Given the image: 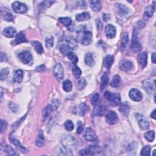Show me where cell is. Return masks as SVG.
<instances>
[{"mask_svg":"<svg viewBox=\"0 0 156 156\" xmlns=\"http://www.w3.org/2000/svg\"><path fill=\"white\" fill-rule=\"evenodd\" d=\"M44 141H45V138H44V135L43 134V131H41L40 132V134L39 135L38 138L36 140V145L39 146V147H41V146H42L43 145Z\"/></svg>","mask_w":156,"mask_h":156,"instance_id":"cell-34","label":"cell"},{"mask_svg":"<svg viewBox=\"0 0 156 156\" xmlns=\"http://www.w3.org/2000/svg\"><path fill=\"white\" fill-rule=\"evenodd\" d=\"M18 57H19L21 61L25 64H27L31 62L32 59H33V56H32L31 53L28 51H26V50L18 54Z\"/></svg>","mask_w":156,"mask_h":156,"instance_id":"cell-10","label":"cell"},{"mask_svg":"<svg viewBox=\"0 0 156 156\" xmlns=\"http://www.w3.org/2000/svg\"><path fill=\"white\" fill-rule=\"evenodd\" d=\"M151 60H152V62L153 63H155V61H156V59H155V53H154L152 55V57H151Z\"/></svg>","mask_w":156,"mask_h":156,"instance_id":"cell-56","label":"cell"},{"mask_svg":"<svg viewBox=\"0 0 156 156\" xmlns=\"http://www.w3.org/2000/svg\"><path fill=\"white\" fill-rule=\"evenodd\" d=\"M67 56L68 57V59H70V60L74 63V64H76L78 62V57H77L76 55L71 51L69 52L67 54Z\"/></svg>","mask_w":156,"mask_h":156,"instance_id":"cell-40","label":"cell"},{"mask_svg":"<svg viewBox=\"0 0 156 156\" xmlns=\"http://www.w3.org/2000/svg\"><path fill=\"white\" fill-rule=\"evenodd\" d=\"M23 78V72L21 70H17L13 75V81L17 83H20Z\"/></svg>","mask_w":156,"mask_h":156,"instance_id":"cell-19","label":"cell"},{"mask_svg":"<svg viewBox=\"0 0 156 156\" xmlns=\"http://www.w3.org/2000/svg\"><path fill=\"white\" fill-rule=\"evenodd\" d=\"M65 129L68 131H71L74 129V125L71 121L67 120L65 121V124H64Z\"/></svg>","mask_w":156,"mask_h":156,"instance_id":"cell-47","label":"cell"},{"mask_svg":"<svg viewBox=\"0 0 156 156\" xmlns=\"http://www.w3.org/2000/svg\"><path fill=\"white\" fill-rule=\"evenodd\" d=\"M71 49L68 47L67 45H63L61 46L60 48L61 51L63 54H68V53L70 52V50Z\"/></svg>","mask_w":156,"mask_h":156,"instance_id":"cell-51","label":"cell"},{"mask_svg":"<svg viewBox=\"0 0 156 156\" xmlns=\"http://www.w3.org/2000/svg\"><path fill=\"white\" fill-rule=\"evenodd\" d=\"M59 21H60L62 25L65 26H69L71 24V19L69 17H61L59 18Z\"/></svg>","mask_w":156,"mask_h":156,"instance_id":"cell-37","label":"cell"},{"mask_svg":"<svg viewBox=\"0 0 156 156\" xmlns=\"http://www.w3.org/2000/svg\"><path fill=\"white\" fill-rule=\"evenodd\" d=\"M155 150H154V151H153V156H155Z\"/></svg>","mask_w":156,"mask_h":156,"instance_id":"cell-57","label":"cell"},{"mask_svg":"<svg viewBox=\"0 0 156 156\" xmlns=\"http://www.w3.org/2000/svg\"><path fill=\"white\" fill-rule=\"evenodd\" d=\"M140 154L143 156H149L151 155V147L149 146H146L141 149Z\"/></svg>","mask_w":156,"mask_h":156,"instance_id":"cell-46","label":"cell"},{"mask_svg":"<svg viewBox=\"0 0 156 156\" xmlns=\"http://www.w3.org/2000/svg\"><path fill=\"white\" fill-rule=\"evenodd\" d=\"M87 110V105L85 103H82L79 105V115L81 116L84 115L85 112Z\"/></svg>","mask_w":156,"mask_h":156,"instance_id":"cell-50","label":"cell"},{"mask_svg":"<svg viewBox=\"0 0 156 156\" xmlns=\"http://www.w3.org/2000/svg\"><path fill=\"white\" fill-rule=\"evenodd\" d=\"M84 131V125L81 121H77V134H81Z\"/></svg>","mask_w":156,"mask_h":156,"instance_id":"cell-52","label":"cell"},{"mask_svg":"<svg viewBox=\"0 0 156 156\" xmlns=\"http://www.w3.org/2000/svg\"><path fill=\"white\" fill-rule=\"evenodd\" d=\"M54 46V39L52 36H48L46 39V47L47 48H51Z\"/></svg>","mask_w":156,"mask_h":156,"instance_id":"cell-42","label":"cell"},{"mask_svg":"<svg viewBox=\"0 0 156 156\" xmlns=\"http://www.w3.org/2000/svg\"><path fill=\"white\" fill-rule=\"evenodd\" d=\"M115 10L119 15L124 16L128 14L129 12V9L125 4L118 3L115 4Z\"/></svg>","mask_w":156,"mask_h":156,"instance_id":"cell-11","label":"cell"},{"mask_svg":"<svg viewBox=\"0 0 156 156\" xmlns=\"http://www.w3.org/2000/svg\"><path fill=\"white\" fill-rule=\"evenodd\" d=\"M53 73L55 77L59 81H61L63 79L64 77V71L63 67L60 63H56V65L54 66Z\"/></svg>","mask_w":156,"mask_h":156,"instance_id":"cell-7","label":"cell"},{"mask_svg":"<svg viewBox=\"0 0 156 156\" xmlns=\"http://www.w3.org/2000/svg\"><path fill=\"white\" fill-rule=\"evenodd\" d=\"M84 139L88 141L93 142L97 140V137H96V133L92 128L88 127L85 129V131L84 134Z\"/></svg>","mask_w":156,"mask_h":156,"instance_id":"cell-8","label":"cell"},{"mask_svg":"<svg viewBox=\"0 0 156 156\" xmlns=\"http://www.w3.org/2000/svg\"><path fill=\"white\" fill-rule=\"evenodd\" d=\"M72 71L73 75H74L76 77H79L81 75V70L80 68L76 65H74L72 68Z\"/></svg>","mask_w":156,"mask_h":156,"instance_id":"cell-49","label":"cell"},{"mask_svg":"<svg viewBox=\"0 0 156 156\" xmlns=\"http://www.w3.org/2000/svg\"><path fill=\"white\" fill-rule=\"evenodd\" d=\"M106 121L110 125H115L118 121L117 114L114 111H109L106 115Z\"/></svg>","mask_w":156,"mask_h":156,"instance_id":"cell-14","label":"cell"},{"mask_svg":"<svg viewBox=\"0 0 156 156\" xmlns=\"http://www.w3.org/2000/svg\"><path fill=\"white\" fill-rule=\"evenodd\" d=\"M2 15L4 18V19L7 21H12L13 20V17L12 13L9 12L8 9H6L5 8V10L1 11Z\"/></svg>","mask_w":156,"mask_h":156,"instance_id":"cell-29","label":"cell"},{"mask_svg":"<svg viewBox=\"0 0 156 156\" xmlns=\"http://www.w3.org/2000/svg\"><path fill=\"white\" fill-rule=\"evenodd\" d=\"M144 137L146 140L149 142H152L155 138V133L153 131L146 132L144 135Z\"/></svg>","mask_w":156,"mask_h":156,"instance_id":"cell-35","label":"cell"},{"mask_svg":"<svg viewBox=\"0 0 156 156\" xmlns=\"http://www.w3.org/2000/svg\"><path fill=\"white\" fill-rule=\"evenodd\" d=\"M154 9L155 8L153 6H149L146 9L144 13V17L146 18V20H148V18L153 16V13L154 12Z\"/></svg>","mask_w":156,"mask_h":156,"instance_id":"cell-30","label":"cell"},{"mask_svg":"<svg viewBox=\"0 0 156 156\" xmlns=\"http://www.w3.org/2000/svg\"><path fill=\"white\" fill-rule=\"evenodd\" d=\"M32 45L33 46L35 50L37 51V53L42 54L43 53L44 50L42 47V45L41 44L40 42H38V41H34V42H32L31 43Z\"/></svg>","mask_w":156,"mask_h":156,"instance_id":"cell-24","label":"cell"},{"mask_svg":"<svg viewBox=\"0 0 156 156\" xmlns=\"http://www.w3.org/2000/svg\"><path fill=\"white\" fill-rule=\"evenodd\" d=\"M86 84V81L84 79V78H80L77 82V89L79 90H82V89L84 88V87L85 86Z\"/></svg>","mask_w":156,"mask_h":156,"instance_id":"cell-48","label":"cell"},{"mask_svg":"<svg viewBox=\"0 0 156 156\" xmlns=\"http://www.w3.org/2000/svg\"><path fill=\"white\" fill-rule=\"evenodd\" d=\"M53 110V107L51 105H48L47 107H45L42 112V116L43 118H47L49 116Z\"/></svg>","mask_w":156,"mask_h":156,"instance_id":"cell-32","label":"cell"},{"mask_svg":"<svg viewBox=\"0 0 156 156\" xmlns=\"http://www.w3.org/2000/svg\"><path fill=\"white\" fill-rule=\"evenodd\" d=\"M92 33L90 31L85 30L83 26L80 27L79 29H77V38L82 45H89L92 40Z\"/></svg>","mask_w":156,"mask_h":156,"instance_id":"cell-2","label":"cell"},{"mask_svg":"<svg viewBox=\"0 0 156 156\" xmlns=\"http://www.w3.org/2000/svg\"><path fill=\"white\" fill-rule=\"evenodd\" d=\"M103 19L105 21H106L110 19V15L109 14H104L103 15Z\"/></svg>","mask_w":156,"mask_h":156,"instance_id":"cell-54","label":"cell"},{"mask_svg":"<svg viewBox=\"0 0 156 156\" xmlns=\"http://www.w3.org/2000/svg\"><path fill=\"white\" fill-rule=\"evenodd\" d=\"M119 111L124 117H127L128 114L129 113L130 107L127 104L123 103L121 105L120 107L119 108Z\"/></svg>","mask_w":156,"mask_h":156,"instance_id":"cell-23","label":"cell"},{"mask_svg":"<svg viewBox=\"0 0 156 156\" xmlns=\"http://www.w3.org/2000/svg\"><path fill=\"white\" fill-rule=\"evenodd\" d=\"M62 144L63 145V147L65 148L68 151H71L75 150L77 146H78V142L77 140L69 134L64 135L61 140Z\"/></svg>","mask_w":156,"mask_h":156,"instance_id":"cell-1","label":"cell"},{"mask_svg":"<svg viewBox=\"0 0 156 156\" xmlns=\"http://www.w3.org/2000/svg\"><path fill=\"white\" fill-rule=\"evenodd\" d=\"M99 100V95L98 93H96L93 96H91V97L90 98L91 103L93 105H96V104H97Z\"/></svg>","mask_w":156,"mask_h":156,"instance_id":"cell-44","label":"cell"},{"mask_svg":"<svg viewBox=\"0 0 156 156\" xmlns=\"http://www.w3.org/2000/svg\"><path fill=\"white\" fill-rule=\"evenodd\" d=\"M139 62L140 63V65L141 67L142 68H144L147 65V62H148V54L146 53H143L141 54H140L138 57Z\"/></svg>","mask_w":156,"mask_h":156,"instance_id":"cell-17","label":"cell"},{"mask_svg":"<svg viewBox=\"0 0 156 156\" xmlns=\"http://www.w3.org/2000/svg\"><path fill=\"white\" fill-rule=\"evenodd\" d=\"M66 42L67 45L71 49H74L76 48L77 45V42L74 39L71 37H68L66 39Z\"/></svg>","mask_w":156,"mask_h":156,"instance_id":"cell-27","label":"cell"},{"mask_svg":"<svg viewBox=\"0 0 156 156\" xmlns=\"http://www.w3.org/2000/svg\"><path fill=\"white\" fill-rule=\"evenodd\" d=\"M53 3H54V1H43L42 3L40 4V6H39L40 10V11L45 10L46 8H47L49 6H50V5H51Z\"/></svg>","mask_w":156,"mask_h":156,"instance_id":"cell-41","label":"cell"},{"mask_svg":"<svg viewBox=\"0 0 156 156\" xmlns=\"http://www.w3.org/2000/svg\"><path fill=\"white\" fill-rule=\"evenodd\" d=\"M85 63L87 65L89 66H93L95 63V61H94V57L93 54L91 53H87L86 54L85 56Z\"/></svg>","mask_w":156,"mask_h":156,"instance_id":"cell-25","label":"cell"},{"mask_svg":"<svg viewBox=\"0 0 156 156\" xmlns=\"http://www.w3.org/2000/svg\"><path fill=\"white\" fill-rule=\"evenodd\" d=\"M9 69L7 68H3V69L1 70V72H0V78H1V80L3 81L5 80L7 76L9 75Z\"/></svg>","mask_w":156,"mask_h":156,"instance_id":"cell-43","label":"cell"},{"mask_svg":"<svg viewBox=\"0 0 156 156\" xmlns=\"http://www.w3.org/2000/svg\"><path fill=\"white\" fill-rule=\"evenodd\" d=\"M106 112V108L104 105H100L95 109V113L96 115L103 116Z\"/></svg>","mask_w":156,"mask_h":156,"instance_id":"cell-33","label":"cell"},{"mask_svg":"<svg viewBox=\"0 0 156 156\" xmlns=\"http://www.w3.org/2000/svg\"><path fill=\"white\" fill-rule=\"evenodd\" d=\"M7 123L3 120H1V133L3 134V132L7 128Z\"/></svg>","mask_w":156,"mask_h":156,"instance_id":"cell-53","label":"cell"},{"mask_svg":"<svg viewBox=\"0 0 156 156\" xmlns=\"http://www.w3.org/2000/svg\"><path fill=\"white\" fill-rule=\"evenodd\" d=\"M63 89L67 92H69L72 90L71 82L69 80H65L63 82Z\"/></svg>","mask_w":156,"mask_h":156,"instance_id":"cell-36","label":"cell"},{"mask_svg":"<svg viewBox=\"0 0 156 156\" xmlns=\"http://www.w3.org/2000/svg\"><path fill=\"white\" fill-rule=\"evenodd\" d=\"M128 41H129V35H128L127 33H124L123 37L121 39V51H123L125 48H126V45L128 43Z\"/></svg>","mask_w":156,"mask_h":156,"instance_id":"cell-31","label":"cell"},{"mask_svg":"<svg viewBox=\"0 0 156 156\" xmlns=\"http://www.w3.org/2000/svg\"><path fill=\"white\" fill-rule=\"evenodd\" d=\"M11 141H12V143L13 145H15L18 148H19V149L22 151L23 153H25V152L26 148H24L23 146L20 144V142L18 141V140H17L15 139H11Z\"/></svg>","mask_w":156,"mask_h":156,"instance_id":"cell-45","label":"cell"},{"mask_svg":"<svg viewBox=\"0 0 156 156\" xmlns=\"http://www.w3.org/2000/svg\"><path fill=\"white\" fill-rule=\"evenodd\" d=\"M90 7L95 12H99L102 9V4L99 1H90Z\"/></svg>","mask_w":156,"mask_h":156,"instance_id":"cell-21","label":"cell"},{"mask_svg":"<svg viewBox=\"0 0 156 156\" xmlns=\"http://www.w3.org/2000/svg\"><path fill=\"white\" fill-rule=\"evenodd\" d=\"M3 34L8 38H13L17 35L16 30L12 27H9L6 29H4V30L3 32Z\"/></svg>","mask_w":156,"mask_h":156,"instance_id":"cell-16","label":"cell"},{"mask_svg":"<svg viewBox=\"0 0 156 156\" xmlns=\"http://www.w3.org/2000/svg\"><path fill=\"white\" fill-rule=\"evenodd\" d=\"M120 81H121L120 77L118 75H115L114 76L111 85L113 87H118L120 84Z\"/></svg>","mask_w":156,"mask_h":156,"instance_id":"cell-39","label":"cell"},{"mask_svg":"<svg viewBox=\"0 0 156 156\" xmlns=\"http://www.w3.org/2000/svg\"><path fill=\"white\" fill-rule=\"evenodd\" d=\"M129 95L132 100L136 102L140 101L142 99V94L140 92V91H139L138 89H132L130 90Z\"/></svg>","mask_w":156,"mask_h":156,"instance_id":"cell-12","label":"cell"},{"mask_svg":"<svg viewBox=\"0 0 156 156\" xmlns=\"http://www.w3.org/2000/svg\"><path fill=\"white\" fill-rule=\"evenodd\" d=\"M144 90L149 94L155 93V80L146 79L142 84Z\"/></svg>","mask_w":156,"mask_h":156,"instance_id":"cell-5","label":"cell"},{"mask_svg":"<svg viewBox=\"0 0 156 156\" xmlns=\"http://www.w3.org/2000/svg\"><path fill=\"white\" fill-rule=\"evenodd\" d=\"M104 97L116 105H119L121 103V96L119 93H113L110 91H106L104 93Z\"/></svg>","mask_w":156,"mask_h":156,"instance_id":"cell-4","label":"cell"},{"mask_svg":"<svg viewBox=\"0 0 156 156\" xmlns=\"http://www.w3.org/2000/svg\"><path fill=\"white\" fill-rule=\"evenodd\" d=\"M76 18L78 21H84L90 20V15L88 12H83L76 15Z\"/></svg>","mask_w":156,"mask_h":156,"instance_id":"cell-22","label":"cell"},{"mask_svg":"<svg viewBox=\"0 0 156 156\" xmlns=\"http://www.w3.org/2000/svg\"><path fill=\"white\" fill-rule=\"evenodd\" d=\"M4 150L6 152V153H7V155H17V154L15 151V150L13 149L11 147V146H9V145L4 146Z\"/></svg>","mask_w":156,"mask_h":156,"instance_id":"cell-38","label":"cell"},{"mask_svg":"<svg viewBox=\"0 0 156 156\" xmlns=\"http://www.w3.org/2000/svg\"><path fill=\"white\" fill-rule=\"evenodd\" d=\"M155 111H156L155 110H154V111H153V112L151 113V118H153L154 119V120H155V119H156Z\"/></svg>","mask_w":156,"mask_h":156,"instance_id":"cell-55","label":"cell"},{"mask_svg":"<svg viewBox=\"0 0 156 156\" xmlns=\"http://www.w3.org/2000/svg\"><path fill=\"white\" fill-rule=\"evenodd\" d=\"M116 28L113 25L109 24L105 27V33L107 37L109 39H113L116 35Z\"/></svg>","mask_w":156,"mask_h":156,"instance_id":"cell-13","label":"cell"},{"mask_svg":"<svg viewBox=\"0 0 156 156\" xmlns=\"http://www.w3.org/2000/svg\"><path fill=\"white\" fill-rule=\"evenodd\" d=\"M27 42V39L25 37V35L23 32H20V33L17 34L16 39L13 41V45H18L21 43Z\"/></svg>","mask_w":156,"mask_h":156,"instance_id":"cell-20","label":"cell"},{"mask_svg":"<svg viewBox=\"0 0 156 156\" xmlns=\"http://www.w3.org/2000/svg\"><path fill=\"white\" fill-rule=\"evenodd\" d=\"M132 63L128 60H123L120 62L119 67L123 71H128L132 68Z\"/></svg>","mask_w":156,"mask_h":156,"instance_id":"cell-15","label":"cell"},{"mask_svg":"<svg viewBox=\"0 0 156 156\" xmlns=\"http://www.w3.org/2000/svg\"><path fill=\"white\" fill-rule=\"evenodd\" d=\"M12 7L13 11L18 13H25L27 10V7L26 4L19 1H15L14 3H13Z\"/></svg>","mask_w":156,"mask_h":156,"instance_id":"cell-9","label":"cell"},{"mask_svg":"<svg viewBox=\"0 0 156 156\" xmlns=\"http://www.w3.org/2000/svg\"><path fill=\"white\" fill-rule=\"evenodd\" d=\"M101 152V148L99 146H89L85 149L81 150L79 154L81 155H93L98 154Z\"/></svg>","mask_w":156,"mask_h":156,"instance_id":"cell-3","label":"cell"},{"mask_svg":"<svg viewBox=\"0 0 156 156\" xmlns=\"http://www.w3.org/2000/svg\"><path fill=\"white\" fill-rule=\"evenodd\" d=\"M135 117L138 120L139 126L141 129L146 130L148 129L149 127V123L143 115L137 113L135 114Z\"/></svg>","mask_w":156,"mask_h":156,"instance_id":"cell-6","label":"cell"},{"mask_svg":"<svg viewBox=\"0 0 156 156\" xmlns=\"http://www.w3.org/2000/svg\"><path fill=\"white\" fill-rule=\"evenodd\" d=\"M131 49L133 53H137L141 50V46L140 43L137 41H133L131 45Z\"/></svg>","mask_w":156,"mask_h":156,"instance_id":"cell-26","label":"cell"},{"mask_svg":"<svg viewBox=\"0 0 156 156\" xmlns=\"http://www.w3.org/2000/svg\"><path fill=\"white\" fill-rule=\"evenodd\" d=\"M113 62L114 56H112V55H107L104 59V65L107 70H109L111 68Z\"/></svg>","mask_w":156,"mask_h":156,"instance_id":"cell-18","label":"cell"},{"mask_svg":"<svg viewBox=\"0 0 156 156\" xmlns=\"http://www.w3.org/2000/svg\"><path fill=\"white\" fill-rule=\"evenodd\" d=\"M109 82V76L107 73H105L102 76L101 78V83H100V87L101 90H103L106 85L108 84Z\"/></svg>","mask_w":156,"mask_h":156,"instance_id":"cell-28","label":"cell"}]
</instances>
